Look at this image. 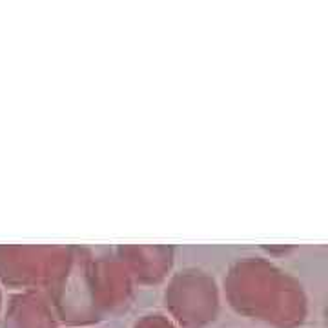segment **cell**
Segmentation results:
<instances>
[{"label": "cell", "instance_id": "7", "mask_svg": "<svg viewBox=\"0 0 328 328\" xmlns=\"http://www.w3.org/2000/svg\"><path fill=\"white\" fill-rule=\"evenodd\" d=\"M131 328H177V327H175V323L166 314L149 312V314H144V316L139 317Z\"/></svg>", "mask_w": 328, "mask_h": 328}, {"label": "cell", "instance_id": "5", "mask_svg": "<svg viewBox=\"0 0 328 328\" xmlns=\"http://www.w3.org/2000/svg\"><path fill=\"white\" fill-rule=\"evenodd\" d=\"M113 254L124 266L135 287H161L175 268L172 245H117Z\"/></svg>", "mask_w": 328, "mask_h": 328}, {"label": "cell", "instance_id": "2", "mask_svg": "<svg viewBox=\"0 0 328 328\" xmlns=\"http://www.w3.org/2000/svg\"><path fill=\"white\" fill-rule=\"evenodd\" d=\"M222 293L235 314L272 328H299L308 317L303 283L262 255L239 257L222 277Z\"/></svg>", "mask_w": 328, "mask_h": 328}, {"label": "cell", "instance_id": "6", "mask_svg": "<svg viewBox=\"0 0 328 328\" xmlns=\"http://www.w3.org/2000/svg\"><path fill=\"white\" fill-rule=\"evenodd\" d=\"M6 328H60L48 293L40 290L13 292L4 310Z\"/></svg>", "mask_w": 328, "mask_h": 328}, {"label": "cell", "instance_id": "9", "mask_svg": "<svg viewBox=\"0 0 328 328\" xmlns=\"http://www.w3.org/2000/svg\"><path fill=\"white\" fill-rule=\"evenodd\" d=\"M80 328H95V327H80Z\"/></svg>", "mask_w": 328, "mask_h": 328}, {"label": "cell", "instance_id": "1", "mask_svg": "<svg viewBox=\"0 0 328 328\" xmlns=\"http://www.w3.org/2000/svg\"><path fill=\"white\" fill-rule=\"evenodd\" d=\"M46 293L60 325L80 328L124 314L133 303L135 285L113 250L75 245L68 270Z\"/></svg>", "mask_w": 328, "mask_h": 328}, {"label": "cell", "instance_id": "4", "mask_svg": "<svg viewBox=\"0 0 328 328\" xmlns=\"http://www.w3.org/2000/svg\"><path fill=\"white\" fill-rule=\"evenodd\" d=\"M162 304L177 328H206L221 312V287L208 270L186 266L164 283Z\"/></svg>", "mask_w": 328, "mask_h": 328}, {"label": "cell", "instance_id": "3", "mask_svg": "<svg viewBox=\"0 0 328 328\" xmlns=\"http://www.w3.org/2000/svg\"><path fill=\"white\" fill-rule=\"evenodd\" d=\"M75 245H0V288L48 292L72 262Z\"/></svg>", "mask_w": 328, "mask_h": 328}, {"label": "cell", "instance_id": "8", "mask_svg": "<svg viewBox=\"0 0 328 328\" xmlns=\"http://www.w3.org/2000/svg\"><path fill=\"white\" fill-rule=\"evenodd\" d=\"M2 306H4V295H2V288H0V310H2Z\"/></svg>", "mask_w": 328, "mask_h": 328}]
</instances>
